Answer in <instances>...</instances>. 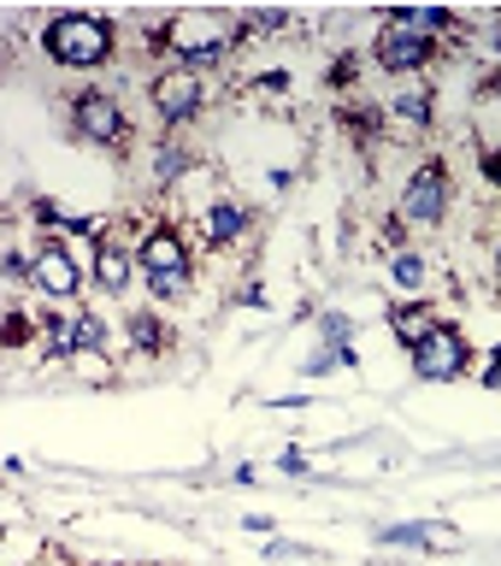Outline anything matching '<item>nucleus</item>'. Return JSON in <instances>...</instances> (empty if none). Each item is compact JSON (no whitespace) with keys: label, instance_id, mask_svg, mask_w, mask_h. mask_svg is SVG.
I'll use <instances>...</instances> for the list:
<instances>
[{"label":"nucleus","instance_id":"1","mask_svg":"<svg viewBox=\"0 0 501 566\" xmlns=\"http://www.w3.org/2000/svg\"><path fill=\"white\" fill-rule=\"evenodd\" d=\"M42 48H48V60L65 65V71H101L106 60H113L118 35L95 12H60V18H48Z\"/></svg>","mask_w":501,"mask_h":566},{"label":"nucleus","instance_id":"2","mask_svg":"<svg viewBox=\"0 0 501 566\" xmlns=\"http://www.w3.org/2000/svg\"><path fill=\"white\" fill-rule=\"evenodd\" d=\"M136 272L148 283L154 301H184L189 283H195V260H189V242L177 237L171 224H154L136 248Z\"/></svg>","mask_w":501,"mask_h":566},{"label":"nucleus","instance_id":"3","mask_svg":"<svg viewBox=\"0 0 501 566\" xmlns=\"http://www.w3.org/2000/svg\"><path fill=\"white\" fill-rule=\"evenodd\" d=\"M166 48L177 53V65H189L195 77L212 65L230 60V48H237V35H230V18H212V12H177L166 18Z\"/></svg>","mask_w":501,"mask_h":566},{"label":"nucleus","instance_id":"4","mask_svg":"<svg viewBox=\"0 0 501 566\" xmlns=\"http://www.w3.org/2000/svg\"><path fill=\"white\" fill-rule=\"evenodd\" d=\"M449 207H455V177L449 166H419L414 177H407V189H401V224H442L449 219Z\"/></svg>","mask_w":501,"mask_h":566},{"label":"nucleus","instance_id":"5","mask_svg":"<svg viewBox=\"0 0 501 566\" xmlns=\"http://www.w3.org/2000/svg\"><path fill=\"white\" fill-rule=\"evenodd\" d=\"M407 354H414V378H425V384H449V378H460V371L472 366V343L455 325H442V318H437V331L425 336L419 348H407Z\"/></svg>","mask_w":501,"mask_h":566},{"label":"nucleus","instance_id":"6","mask_svg":"<svg viewBox=\"0 0 501 566\" xmlns=\"http://www.w3.org/2000/svg\"><path fill=\"white\" fill-rule=\"evenodd\" d=\"M71 130H77L83 142H95V148H113V142H124V106L113 88H77V101H71Z\"/></svg>","mask_w":501,"mask_h":566},{"label":"nucleus","instance_id":"7","mask_svg":"<svg viewBox=\"0 0 501 566\" xmlns=\"http://www.w3.org/2000/svg\"><path fill=\"white\" fill-rule=\"evenodd\" d=\"M148 101H154V113L166 118V124H189L207 106V83L195 77L189 65H166V71H154Z\"/></svg>","mask_w":501,"mask_h":566},{"label":"nucleus","instance_id":"8","mask_svg":"<svg viewBox=\"0 0 501 566\" xmlns=\"http://www.w3.org/2000/svg\"><path fill=\"white\" fill-rule=\"evenodd\" d=\"M30 290L42 295V301H77V290H83V265L71 260V248L65 242H42L30 254Z\"/></svg>","mask_w":501,"mask_h":566},{"label":"nucleus","instance_id":"9","mask_svg":"<svg viewBox=\"0 0 501 566\" xmlns=\"http://www.w3.org/2000/svg\"><path fill=\"white\" fill-rule=\"evenodd\" d=\"M437 48L442 42H425V35H414V30H401V24H389V18H384L378 42H372V65L389 71V77H414V71H425L437 60Z\"/></svg>","mask_w":501,"mask_h":566},{"label":"nucleus","instance_id":"10","mask_svg":"<svg viewBox=\"0 0 501 566\" xmlns=\"http://www.w3.org/2000/svg\"><path fill=\"white\" fill-rule=\"evenodd\" d=\"M136 277V254L118 242V230H95V283L106 295H124Z\"/></svg>","mask_w":501,"mask_h":566},{"label":"nucleus","instance_id":"11","mask_svg":"<svg viewBox=\"0 0 501 566\" xmlns=\"http://www.w3.org/2000/svg\"><path fill=\"white\" fill-rule=\"evenodd\" d=\"M248 207L242 201H207V212H201V237H207V248H237L242 237H248Z\"/></svg>","mask_w":501,"mask_h":566},{"label":"nucleus","instance_id":"12","mask_svg":"<svg viewBox=\"0 0 501 566\" xmlns=\"http://www.w3.org/2000/svg\"><path fill=\"white\" fill-rule=\"evenodd\" d=\"M389 331H396V343H407V348H419L425 336L437 331V313L425 307V301H414V307H396V313H389Z\"/></svg>","mask_w":501,"mask_h":566},{"label":"nucleus","instance_id":"13","mask_svg":"<svg viewBox=\"0 0 501 566\" xmlns=\"http://www.w3.org/2000/svg\"><path fill=\"white\" fill-rule=\"evenodd\" d=\"M389 113L425 130V124L437 118V95H431V88H396V95H389Z\"/></svg>","mask_w":501,"mask_h":566},{"label":"nucleus","instance_id":"14","mask_svg":"<svg viewBox=\"0 0 501 566\" xmlns=\"http://www.w3.org/2000/svg\"><path fill=\"white\" fill-rule=\"evenodd\" d=\"M384 543H419V548H431V543H455V531L414 520V525H384Z\"/></svg>","mask_w":501,"mask_h":566},{"label":"nucleus","instance_id":"15","mask_svg":"<svg viewBox=\"0 0 501 566\" xmlns=\"http://www.w3.org/2000/svg\"><path fill=\"white\" fill-rule=\"evenodd\" d=\"M124 331H131V343H136L142 354H159V348H166V318H159V313H131V325H124Z\"/></svg>","mask_w":501,"mask_h":566},{"label":"nucleus","instance_id":"16","mask_svg":"<svg viewBox=\"0 0 501 566\" xmlns=\"http://www.w3.org/2000/svg\"><path fill=\"white\" fill-rule=\"evenodd\" d=\"M389 277H396V290H407V295H414V290H425V260H419V254H407V248H401V254L389 260Z\"/></svg>","mask_w":501,"mask_h":566},{"label":"nucleus","instance_id":"17","mask_svg":"<svg viewBox=\"0 0 501 566\" xmlns=\"http://www.w3.org/2000/svg\"><path fill=\"white\" fill-rule=\"evenodd\" d=\"M30 336H35V318L30 313H7V318H0V348H24Z\"/></svg>","mask_w":501,"mask_h":566},{"label":"nucleus","instance_id":"18","mask_svg":"<svg viewBox=\"0 0 501 566\" xmlns=\"http://www.w3.org/2000/svg\"><path fill=\"white\" fill-rule=\"evenodd\" d=\"M319 336H325V348L348 354V336H354V325H348L343 313H325V318H319Z\"/></svg>","mask_w":501,"mask_h":566},{"label":"nucleus","instance_id":"19","mask_svg":"<svg viewBox=\"0 0 501 566\" xmlns=\"http://www.w3.org/2000/svg\"><path fill=\"white\" fill-rule=\"evenodd\" d=\"M0 272H7L12 283H30V260L24 254H7V260H0Z\"/></svg>","mask_w":501,"mask_h":566},{"label":"nucleus","instance_id":"20","mask_svg":"<svg viewBox=\"0 0 501 566\" xmlns=\"http://www.w3.org/2000/svg\"><path fill=\"white\" fill-rule=\"evenodd\" d=\"M478 88H484V101H501V65H490L484 77H478Z\"/></svg>","mask_w":501,"mask_h":566},{"label":"nucleus","instance_id":"21","mask_svg":"<svg viewBox=\"0 0 501 566\" xmlns=\"http://www.w3.org/2000/svg\"><path fill=\"white\" fill-rule=\"evenodd\" d=\"M495 265H501V254H495Z\"/></svg>","mask_w":501,"mask_h":566},{"label":"nucleus","instance_id":"22","mask_svg":"<svg viewBox=\"0 0 501 566\" xmlns=\"http://www.w3.org/2000/svg\"><path fill=\"white\" fill-rule=\"evenodd\" d=\"M495 154H501V148H495Z\"/></svg>","mask_w":501,"mask_h":566}]
</instances>
